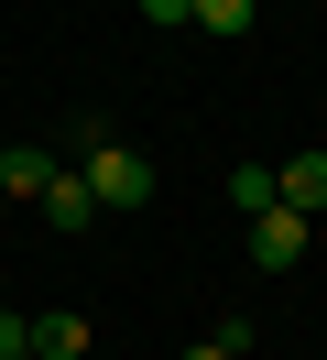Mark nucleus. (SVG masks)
Returning <instances> with one entry per match:
<instances>
[{
	"mask_svg": "<svg viewBox=\"0 0 327 360\" xmlns=\"http://www.w3.org/2000/svg\"><path fill=\"white\" fill-rule=\"evenodd\" d=\"M273 207L316 219V207H327V153H295V164H283V175H273Z\"/></svg>",
	"mask_w": 327,
	"mask_h": 360,
	"instance_id": "4",
	"label": "nucleus"
},
{
	"mask_svg": "<svg viewBox=\"0 0 327 360\" xmlns=\"http://www.w3.org/2000/svg\"><path fill=\"white\" fill-rule=\"evenodd\" d=\"M33 349H44V360H87V316H77V306L33 316Z\"/></svg>",
	"mask_w": 327,
	"mask_h": 360,
	"instance_id": "5",
	"label": "nucleus"
},
{
	"mask_svg": "<svg viewBox=\"0 0 327 360\" xmlns=\"http://www.w3.org/2000/svg\"><path fill=\"white\" fill-rule=\"evenodd\" d=\"M0 360H33V316H11V306H0Z\"/></svg>",
	"mask_w": 327,
	"mask_h": 360,
	"instance_id": "9",
	"label": "nucleus"
},
{
	"mask_svg": "<svg viewBox=\"0 0 327 360\" xmlns=\"http://www.w3.org/2000/svg\"><path fill=\"white\" fill-rule=\"evenodd\" d=\"M87 197L98 207H153V153H131V142H87Z\"/></svg>",
	"mask_w": 327,
	"mask_h": 360,
	"instance_id": "1",
	"label": "nucleus"
},
{
	"mask_svg": "<svg viewBox=\"0 0 327 360\" xmlns=\"http://www.w3.org/2000/svg\"><path fill=\"white\" fill-rule=\"evenodd\" d=\"M186 22H196V33H229V44H240V33H251V22H262V11H251V0H196Z\"/></svg>",
	"mask_w": 327,
	"mask_h": 360,
	"instance_id": "7",
	"label": "nucleus"
},
{
	"mask_svg": "<svg viewBox=\"0 0 327 360\" xmlns=\"http://www.w3.org/2000/svg\"><path fill=\"white\" fill-rule=\"evenodd\" d=\"M186 360H229V349H218V338H207V349H186Z\"/></svg>",
	"mask_w": 327,
	"mask_h": 360,
	"instance_id": "11",
	"label": "nucleus"
},
{
	"mask_svg": "<svg viewBox=\"0 0 327 360\" xmlns=\"http://www.w3.org/2000/svg\"><path fill=\"white\" fill-rule=\"evenodd\" d=\"M186 11H196V0H142V22H164V33L186 22Z\"/></svg>",
	"mask_w": 327,
	"mask_h": 360,
	"instance_id": "10",
	"label": "nucleus"
},
{
	"mask_svg": "<svg viewBox=\"0 0 327 360\" xmlns=\"http://www.w3.org/2000/svg\"><path fill=\"white\" fill-rule=\"evenodd\" d=\"M229 207H240V219H262V207H273V175H262V164H240V175H229Z\"/></svg>",
	"mask_w": 327,
	"mask_h": 360,
	"instance_id": "8",
	"label": "nucleus"
},
{
	"mask_svg": "<svg viewBox=\"0 0 327 360\" xmlns=\"http://www.w3.org/2000/svg\"><path fill=\"white\" fill-rule=\"evenodd\" d=\"M44 219H55V229H87V219H98V197H87V175H55V186H44Z\"/></svg>",
	"mask_w": 327,
	"mask_h": 360,
	"instance_id": "6",
	"label": "nucleus"
},
{
	"mask_svg": "<svg viewBox=\"0 0 327 360\" xmlns=\"http://www.w3.org/2000/svg\"><path fill=\"white\" fill-rule=\"evenodd\" d=\"M33 360H44V349H33Z\"/></svg>",
	"mask_w": 327,
	"mask_h": 360,
	"instance_id": "12",
	"label": "nucleus"
},
{
	"mask_svg": "<svg viewBox=\"0 0 327 360\" xmlns=\"http://www.w3.org/2000/svg\"><path fill=\"white\" fill-rule=\"evenodd\" d=\"M305 251H316V219H295V207H262L251 219V262L262 273H295Z\"/></svg>",
	"mask_w": 327,
	"mask_h": 360,
	"instance_id": "2",
	"label": "nucleus"
},
{
	"mask_svg": "<svg viewBox=\"0 0 327 360\" xmlns=\"http://www.w3.org/2000/svg\"><path fill=\"white\" fill-rule=\"evenodd\" d=\"M55 175H65V164L44 153V142H0V197H44Z\"/></svg>",
	"mask_w": 327,
	"mask_h": 360,
	"instance_id": "3",
	"label": "nucleus"
}]
</instances>
